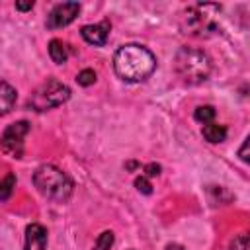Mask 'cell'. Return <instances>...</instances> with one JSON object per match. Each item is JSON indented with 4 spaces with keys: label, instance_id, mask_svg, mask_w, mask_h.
Returning a JSON list of instances; mask_svg holds the SVG:
<instances>
[{
    "label": "cell",
    "instance_id": "cell-21",
    "mask_svg": "<svg viewBox=\"0 0 250 250\" xmlns=\"http://www.w3.org/2000/svg\"><path fill=\"white\" fill-rule=\"evenodd\" d=\"M33 8V2H16V10H20V12H27V10H31Z\"/></svg>",
    "mask_w": 250,
    "mask_h": 250
},
{
    "label": "cell",
    "instance_id": "cell-3",
    "mask_svg": "<svg viewBox=\"0 0 250 250\" xmlns=\"http://www.w3.org/2000/svg\"><path fill=\"white\" fill-rule=\"evenodd\" d=\"M33 186L41 195L47 199H53L57 203H64L72 195V180L57 166L53 164H43L35 170L33 174Z\"/></svg>",
    "mask_w": 250,
    "mask_h": 250
},
{
    "label": "cell",
    "instance_id": "cell-8",
    "mask_svg": "<svg viewBox=\"0 0 250 250\" xmlns=\"http://www.w3.org/2000/svg\"><path fill=\"white\" fill-rule=\"evenodd\" d=\"M82 37L86 43L90 45H96V47H102L105 45L107 37H109V21H102V23H90V25H84L80 29Z\"/></svg>",
    "mask_w": 250,
    "mask_h": 250
},
{
    "label": "cell",
    "instance_id": "cell-22",
    "mask_svg": "<svg viewBox=\"0 0 250 250\" xmlns=\"http://www.w3.org/2000/svg\"><path fill=\"white\" fill-rule=\"evenodd\" d=\"M164 250H184V246H182V244H176V242H172V244H168Z\"/></svg>",
    "mask_w": 250,
    "mask_h": 250
},
{
    "label": "cell",
    "instance_id": "cell-15",
    "mask_svg": "<svg viewBox=\"0 0 250 250\" xmlns=\"http://www.w3.org/2000/svg\"><path fill=\"white\" fill-rule=\"evenodd\" d=\"M113 246V232L111 230H104L94 244V250H109Z\"/></svg>",
    "mask_w": 250,
    "mask_h": 250
},
{
    "label": "cell",
    "instance_id": "cell-1",
    "mask_svg": "<svg viewBox=\"0 0 250 250\" xmlns=\"http://www.w3.org/2000/svg\"><path fill=\"white\" fill-rule=\"evenodd\" d=\"M156 68V57L143 45H121L113 55V70L123 82H143Z\"/></svg>",
    "mask_w": 250,
    "mask_h": 250
},
{
    "label": "cell",
    "instance_id": "cell-23",
    "mask_svg": "<svg viewBox=\"0 0 250 250\" xmlns=\"http://www.w3.org/2000/svg\"><path fill=\"white\" fill-rule=\"evenodd\" d=\"M125 168H127V170H135V168H139V162H127Z\"/></svg>",
    "mask_w": 250,
    "mask_h": 250
},
{
    "label": "cell",
    "instance_id": "cell-13",
    "mask_svg": "<svg viewBox=\"0 0 250 250\" xmlns=\"http://www.w3.org/2000/svg\"><path fill=\"white\" fill-rule=\"evenodd\" d=\"M193 119L197 123H203V125L213 123V119H215V107L213 105H199V107H195Z\"/></svg>",
    "mask_w": 250,
    "mask_h": 250
},
{
    "label": "cell",
    "instance_id": "cell-2",
    "mask_svg": "<svg viewBox=\"0 0 250 250\" xmlns=\"http://www.w3.org/2000/svg\"><path fill=\"white\" fill-rule=\"evenodd\" d=\"M174 66L178 76L186 84H201L211 74V59L205 51L197 47H180L174 59Z\"/></svg>",
    "mask_w": 250,
    "mask_h": 250
},
{
    "label": "cell",
    "instance_id": "cell-11",
    "mask_svg": "<svg viewBox=\"0 0 250 250\" xmlns=\"http://www.w3.org/2000/svg\"><path fill=\"white\" fill-rule=\"evenodd\" d=\"M203 137H205V141H209L213 145L223 143L227 139V127L225 125H219V123L203 125Z\"/></svg>",
    "mask_w": 250,
    "mask_h": 250
},
{
    "label": "cell",
    "instance_id": "cell-16",
    "mask_svg": "<svg viewBox=\"0 0 250 250\" xmlns=\"http://www.w3.org/2000/svg\"><path fill=\"white\" fill-rule=\"evenodd\" d=\"M230 250H250V232L246 234H238L230 240Z\"/></svg>",
    "mask_w": 250,
    "mask_h": 250
},
{
    "label": "cell",
    "instance_id": "cell-10",
    "mask_svg": "<svg viewBox=\"0 0 250 250\" xmlns=\"http://www.w3.org/2000/svg\"><path fill=\"white\" fill-rule=\"evenodd\" d=\"M16 98H18L16 90L6 80H2V84H0V109H2V115H6L14 107Z\"/></svg>",
    "mask_w": 250,
    "mask_h": 250
},
{
    "label": "cell",
    "instance_id": "cell-20",
    "mask_svg": "<svg viewBox=\"0 0 250 250\" xmlns=\"http://www.w3.org/2000/svg\"><path fill=\"white\" fill-rule=\"evenodd\" d=\"M143 170H145V176H146V178H154V176H158V174H160V170H162V168H160V164L150 162V164H146Z\"/></svg>",
    "mask_w": 250,
    "mask_h": 250
},
{
    "label": "cell",
    "instance_id": "cell-17",
    "mask_svg": "<svg viewBox=\"0 0 250 250\" xmlns=\"http://www.w3.org/2000/svg\"><path fill=\"white\" fill-rule=\"evenodd\" d=\"M76 82H78L80 86H92V84L96 82V72H94L92 68H84V70L78 72Z\"/></svg>",
    "mask_w": 250,
    "mask_h": 250
},
{
    "label": "cell",
    "instance_id": "cell-18",
    "mask_svg": "<svg viewBox=\"0 0 250 250\" xmlns=\"http://www.w3.org/2000/svg\"><path fill=\"white\" fill-rule=\"evenodd\" d=\"M135 188H137L141 193H145V195L152 193V186H150V182H148L146 176H139V178L135 180Z\"/></svg>",
    "mask_w": 250,
    "mask_h": 250
},
{
    "label": "cell",
    "instance_id": "cell-9",
    "mask_svg": "<svg viewBox=\"0 0 250 250\" xmlns=\"http://www.w3.org/2000/svg\"><path fill=\"white\" fill-rule=\"evenodd\" d=\"M23 250H47V230L45 227L31 223L25 229V248Z\"/></svg>",
    "mask_w": 250,
    "mask_h": 250
},
{
    "label": "cell",
    "instance_id": "cell-14",
    "mask_svg": "<svg viewBox=\"0 0 250 250\" xmlns=\"http://www.w3.org/2000/svg\"><path fill=\"white\" fill-rule=\"evenodd\" d=\"M14 188H16V176H14V174H8V176L2 180V184H0V199L6 201V199L10 197V193H12Z\"/></svg>",
    "mask_w": 250,
    "mask_h": 250
},
{
    "label": "cell",
    "instance_id": "cell-19",
    "mask_svg": "<svg viewBox=\"0 0 250 250\" xmlns=\"http://www.w3.org/2000/svg\"><path fill=\"white\" fill-rule=\"evenodd\" d=\"M238 158L246 164H250V135L246 137V141L242 143V146L238 148Z\"/></svg>",
    "mask_w": 250,
    "mask_h": 250
},
{
    "label": "cell",
    "instance_id": "cell-7",
    "mask_svg": "<svg viewBox=\"0 0 250 250\" xmlns=\"http://www.w3.org/2000/svg\"><path fill=\"white\" fill-rule=\"evenodd\" d=\"M80 12V4L78 2H61L57 4L49 16H47V27L49 29H59V27H64L68 23H72L76 20Z\"/></svg>",
    "mask_w": 250,
    "mask_h": 250
},
{
    "label": "cell",
    "instance_id": "cell-6",
    "mask_svg": "<svg viewBox=\"0 0 250 250\" xmlns=\"http://www.w3.org/2000/svg\"><path fill=\"white\" fill-rule=\"evenodd\" d=\"M29 131L27 121L10 123L2 133V150L12 158H21L23 154V137Z\"/></svg>",
    "mask_w": 250,
    "mask_h": 250
},
{
    "label": "cell",
    "instance_id": "cell-12",
    "mask_svg": "<svg viewBox=\"0 0 250 250\" xmlns=\"http://www.w3.org/2000/svg\"><path fill=\"white\" fill-rule=\"evenodd\" d=\"M49 55H51L53 62L64 64L66 59H68V47H66V43H62L61 39H51V43H49Z\"/></svg>",
    "mask_w": 250,
    "mask_h": 250
},
{
    "label": "cell",
    "instance_id": "cell-5",
    "mask_svg": "<svg viewBox=\"0 0 250 250\" xmlns=\"http://www.w3.org/2000/svg\"><path fill=\"white\" fill-rule=\"evenodd\" d=\"M68 98H70V88L57 78H49L31 94L29 105L35 111H47L57 105H62Z\"/></svg>",
    "mask_w": 250,
    "mask_h": 250
},
{
    "label": "cell",
    "instance_id": "cell-4",
    "mask_svg": "<svg viewBox=\"0 0 250 250\" xmlns=\"http://www.w3.org/2000/svg\"><path fill=\"white\" fill-rule=\"evenodd\" d=\"M221 6L219 4H193L184 12V33L195 35V37H209L219 31V25L215 21V16H219Z\"/></svg>",
    "mask_w": 250,
    "mask_h": 250
}]
</instances>
